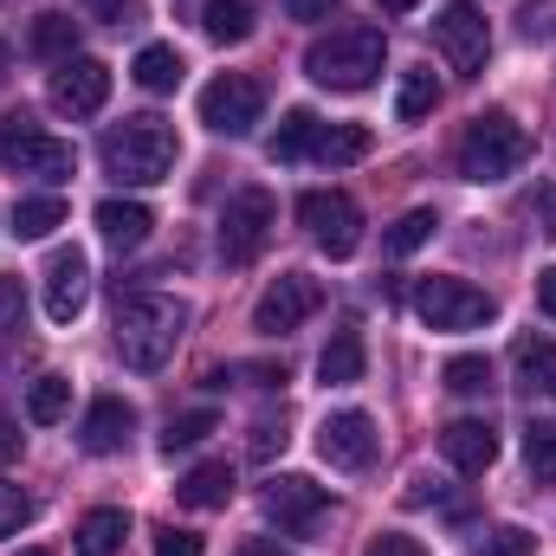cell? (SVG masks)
Listing matches in <instances>:
<instances>
[{"label":"cell","mask_w":556,"mask_h":556,"mask_svg":"<svg viewBox=\"0 0 556 556\" xmlns=\"http://www.w3.org/2000/svg\"><path fill=\"white\" fill-rule=\"evenodd\" d=\"M117 356L142 369V376H155L168 356H175V343H181V330H188V304L181 298H162V291H130V298H117Z\"/></svg>","instance_id":"6da1fadb"},{"label":"cell","mask_w":556,"mask_h":556,"mask_svg":"<svg viewBox=\"0 0 556 556\" xmlns=\"http://www.w3.org/2000/svg\"><path fill=\"white\" fill-rule=\"evenodd\" d=\"M175 155H181L175 124H168V117H155V111L111 124L104 142H98L104 175H111V181H124V188H149V181H162V175L175 168Z\"/></svg>","instance_id":"7a4b0ae2"},{"label":"cell","mask_w":556,"mask_h":556,"mask_svg":"<svg viewBox=\"0 0 556 556\" xmlns=\"http://www.w3.org/2000/svg\"><path fill=\"white\" fill-rule=\"evenodd\" d=\"M382 26H363V20H350V26H330L324 39H311V52H304V72L324 85V91H369L376 78H382Z\"/></svg>","instance_id":"3957f363"},{"label":"cell","mask_w":556,"mask_h":556,"mask_svg":"<svg viewBox=\"0 0 556 556\" xmlns=\"http://www.w3.org/2000/svg\"><path fill=\"white\" fill-rule=\"evenodd\" d=\"M525 155H531L525 124H518L511 111H485V117H472L466 137H459V175H466V181H505V175L525 168Z\"/></svg>","instance_id":"277c9868"},{"label":"cell","mask_w":556,"mask_h":556,"mask_svg":"<svg viewBox=\"0 0 556 556\" xmlns=\"http://www.w3.org/2000/svg\"><path fill=\"white\" fill-rule=\"evenodd\" d=\"M0 168L39 175V181H65V175L78 168V149L65 137H46L26 111H7V117H0Z\"/></svg>","instance_id":"5b68a950"},{"label":"cell","mask_w":556,"mask_h":556,"mask_svg":"<svg viewBox=\"0 0 556 556\" xmlns=\"http://www.w3.org/2000/svg\"><path fill=\"white\" fill-rule=\"evenodd\" d=\"M415 317L427 330H479V324H492L498 317V304H492V291H479V285H466V278H420L415 285Z\"/></svg>","instance_id":"8992f818"},{"label":"cell","mask_w":556,"mask_h":556,"mask_svg":"<svg viewBox=\"0 0 556 556\" xmlns=\"http://www.w3.org/2000/svg\"><path fill=\"white\" fill-rule=\"evenodd\" d=\"M273 227H278L273 188H240V194H227V207H220V260H227V266H253V260L266 253Z\"/></svg>","instance_id":"52a82bcc"},{"label":"cell","mask_w":556,"mask_h":556,"mask_svg":"<svg viewBox=\"0 0 556 556\" xmlns=\"http://www.w3.org/2000/svg\"><path fill=\"white\" fill-rule=\"evenodd\" d=\"M433 46H440V59H446L459 78H479L485 59H492V26H485V13H479L472 0H446L440 20H433Z\"/></svg>","instance_id":"ba28073f"},{"label":"cell","mask_w":556,"mask_h":556,"mask_svg":"<svg viewBox=\"0 0 556 556\" xmlns=\"http://www.w3.org/2000/svg\"><path fill=\"white\" fill-rule=\"evenodd\" d=\"M298 220L311 227V240L330 253V260H350L363 247V207L343 194V188H311L298 201Z\"/></svg>","instance_id":"9c48e42d"},{"label":"cell","mask_w":556,"mask_h":556,"mask_svg":"<svg viewBox=\"0 0 556 556\" xmlns=\"http://www.w3.org/2000/svg\"><path fill=\"white\" fill-rule=\"evenodd\" d=\"M260 505H266V518H273L278 531H291V538H317L324 518H330V492H324L317 479H304V472H278V479H266Z\"/></svg>","instance_id":"30bf717a"},{"label":"cell","mask_w":556,"mask_h":556,"mask_svg":"<svg viewBox=\"0 0 556 556\" xmlns=\"http://www.w3.org/2000/svg\"><path fill=\"white\" fill-rule=\"evenodd\" d=\"M260 111H266V91L247 72H220L214 85H201V124L214 137H247L260 124Z\"/></svg>","instance_id":"8fae6325"},{"label":"cell","mask_w":556,"mask_h":556,"mask_svg":"<svg viewBox=\"0 0 556 556\" xmlns=\"http://www.w3.org/2000/svg\"><path fill=\"white\" fill-rule=\"evenodd\" d=\"M324 304V285L304 273H285L273 278L266 291H260V304H253V330H266V337H285V330H298L311 311Z\"/></svg>","instance_id":"7c38bea8"},{"label":"cell","mask_w":556,"mask_h":556,"mask_svg":"<svg viewBox=\"0 0 556 556\" xmlns=\"http://www.w3.org/2000/svg\"><path fill=\"white\" fill-rule=\"evenodd\" d=\"M317 453L337 466V472H363L376 459V420L363 408H343V415H324L317 427Z\"/></svg>","instance_id":"4fadbf2b"},{"label":"cell","mask_w":556,"mask_h":556,"mask_svg":"<svg viewBox=\"0 0 556 556\" xmlns=\"http://www.w3.org/2000/svg\"><path fill=\"white\" fill-rule=\"evenodd\" d=\"M104 98H111V65L104 59H65L52 72V104L65 117H98Z\"/></svg>","instance_id":"5bb4252c"},{"label":"cell","mask_w":556,"mask_h":556,"mask_svg":"<svg viewBox=\"0 0 556 556\" xmlns=\"http://www.w3.org/2000/svg\"><path fill=\"white\" fill-rule=\"evenodd\" d=\"M85 298H91V260L78 247H59L46 260V317L52 324H72L85 311Z\"/></svg>","instance_id":"9a60e30c"},{"label":"cell","mask_w":556,"mask_h":556,"mask_svg":"<svg viewBox=\"0 0 556 556\" xmlns=\"http://www.w3.org/2000/svg\"><path fill=\"white\" fill-rule=\"evenodd\" d=\"M440 453H446V466H459L466 479H479V472L498 459V433H492V420L459 415V420L440 427Z\"/></svg>","instance_id":"2e32d148"},{"label":"cell","mask_w":556,"mask_h":556,"mask_svg":"<svg viewBox=\"0 0 556 556\" xmlns=\"http://www.w3.org/2000/svg\"><path fill=\"white\" fill-rule=\"evenodd\" d=\"M130 427H137V408L124 395H98L85 427H78V440H85V453H117L130 440Z\"/></svg>","instance_id":"e0dca14e"},{"label":"cell","mask_w":556,"mask_h":556,"mask_svg":"<svg viewBox=\"0 0 556 556\" xmlns=\"http://www.w3.org/2000/svg\"><path fill=\"white\" fill-rule=\"evenodd\" d=\"M363 369H369V350H363V330H356V324H343V330H330V343H324V356H317V376H324L330 389H350V382H363Z\"/></svg>","instance_id":"ac0fdd59"},{"label":"cell","mask_w":556,"mask_h":556,"mask_svg":"<svg viewBox=\"0 0 556 556\" xmlns=\"http://www.w3.org/2000/svg\"><path fill=\"white\" fill-rule=\"evenodd\" d=\"M149 227H155V214H149L142 201H124V194L98 201V233H104L117 253H137L142 240H149Z\"/></svg>","instance_id":"d6986e66"},{"label":"cell","mask_w":556,"mask_h":556,"mask_svg":"<svg viewBox=\"0 0 556 556\" xmlns=\"http://www.w3.org/2000/svg\"><path fill=\"white\" fill-rule=\"evenodd\" d=\"M175 498H181L188 511H220V505L233 498V466H227V459H207V466H194V472L175 485Z\"/></svg>","instance_id":"ffe728a7"},{"label":"cell","mask_w":556,"mask_h":556,"mask_svg":"<svg viewBox=\"0 0 556 556\" xmlns=\"http://www.w3.org/2000/svg\"><path fill=\"white\" fill-rule=\"evenodd\" d=\"M124 538H130V511H117V505H98V511H85L78 518V556H117L124 551Z\"/></svg>","instance_id":"44dd1931"},{"label":"cell","mask_w":556,"mask_h":556,"mask_svg":"<svg viewBox=\"0 0 556 556\" xmlns=\"http://www.w3.org/2000/svg\"><path fill=\"white\" fill-rule=\"evenodd\" d=\"M511 369H518V389L556 395V343L551 337H518V343H511Z\"/></svg>","instance_id":"7402d4cb"},{"label":"cell","mask_w":556,"mask_h":556,"mask_svg":"<svg viewBox=\"0 0 556 556\" xmlns=\"http://www.w3.org/2000/svg\"><path fill=\"white\" fill-rule=\"evenodd\" d=\"M317 137H324V124H317V111H285V124L273 130V162H304V155H317Z\"/></svg>","instance_id":"603a6c76"},{"label":"cell","mask_w":556,"mask_h":556,"mask_svg":"<svg viewBox=\"0 0 556 556\" xmlns=\"http://www.w3.org/2000/svg\"><path fill=\"white\" fill-rule=\"evenodd\" d=\"M181 72H188V65H181V52H175V46H142L137 65H130V78H137L142 91H175V85H181Z\"/></svg>","instance_id":"cb8c5ba5"},{"label":"cell","mask_w":556,"mask_h":556,"mask_svg":"<svg viewBox=\"0 0 556 556\" xmlns=\"http://www.w3.org/2000/svg\"><path fill=\"white\" fill-rule=\"evenodd\" d=\"M33 52L39 59H59V65L78 59V20L72 13H39L33 20Z\"/></svg>","instance_id":"d4e9b609"},{"label":"cell","mask_w":556,"mask_h":556,"mask_svg":"<svg viewBox=\"0 0 556 556\" xmlns=\"http://www.w3.org/2000/svg\"><path fill=\"white\" fill-rule=\"evenodd\" d=\"M52 227H65V201H59V194H26V201H13V233H20V240H46Z\"/></svg>","instance_id":"484cf974"},{"label":"cell","mask_w":556,"mask_h":556,"mask_svg":"<svg viewBox=\"0 0 556 556\" xmlns=\"http://www.w3.org/2000/svg\"><path fill=\"white\" fill-rule=\"evenodd\" d=\"M201 26H207V39H220V46H240V39H253V7H247V0H207Z\"/></svg>","instance_id":"4316f807"},{"label":"cell","mask_w":556,"mask_h":556,"mask_svg":"<svg viewBox=\"0 0 556 556\" xmlns=\"http://www.w3.org/2000/svg\"><path fill=\"white\" fill-rule=\"evenodd\" d=\"M65 408H72V382H65V376H39V382L26 389V420L52 427V420H65Z\"/></svg>","instance_id":"83f0119b"},{"label":"cell","mask_w":556,"mask_h":556,"mask_svg":"<svg viewBox=\"0 0 556 556\" xmlns=\"http://www.w3.org/2000/svg\"><path fill=\"white\" fill-rule=\"evenodd\" d=\"M363 155H369V130H363V124H330V130L317 137V162H330V168L363 162Z\"/></svg>","instance_id":"f1b7e54d"},{"label":"cell","mask_w":556,"mask_h":556,"mask_svg":"<svg viewBox=\"0 0 556 556\" xmlns=\"http://www.w3.org/2000/svg\"><path fill=\"white\" fill-rule=\"evenodd\" d=\"M433 104H440V85H433V72H427V65L402 72V98H395V117H402V124H420Z\"/></svg>","instance_id":"f546056e"},{"label":"cell","mask_w":556,"mask_h":556,"mask_svg":"<svg viewBox=\"0 0 556 556\" xmlns=\"http://www.w3.org/2000/svg\"><path fill=\"white\" fill-rule=\"evenodd\" d=\"M525 466L538 485H556V420H531L525 427Z\"/></svg>","instance_id":"4dcf8cb0"},{"label":"cell","mask_w":556,"mask_h":556,"mask_svg":"<svg viewBox=\"0 0 556 556\" xmlns=\"http://www.w3.org/2000/svg\"><path fill=\"white\" fill-rule=\"evenodd\" d=\"M433 227H440V220H433V207H415V214H402V220H395V227L382 233V253L408 260L415 247H427V240H433Z\"/></svg>","instance_id":"1f68e13d"},{"label":"cell","mask_w":556,"mask_h":556,"mask_svg":"<svg viewBox=\"0 0 556 556\" xmlns=\"http://www.w3.org/2000/svg\"><path fill=\"white\" fill-rule=\"evenodd\" d=\"M214 427H220V420L207 415V408H194V415H175L168 427H162V453L175 459V453H188V446H201V440H207Z\"/></svg>","instance_id":"d6a6232c"},{"label":"cell","mask_w":556,"mask_h":556,"mask_svg":"<svg viewBox=\"0 0 556 556\" xmlns=\"http://www.w3.org/2000/svg\"><path fill=\"white\" fill-rule=\"evenodd\" d=\"M446 389L453 395H485L492 389V363L485 356H453L446 363Z\"/></svg>","instance_id":"836d02e7"},{"label":"cell","mask_w":556,"mask_h":556,"mask_svg":"<svg viewBox=\"0 0 556 556\" xmlns=\"http://www.w3.org/2000/svg\"><path fill=\"white\" fill-rule=\"evenodd\" d=\"M26 330V285L20 278H0V337Z\"/></svg>","instance_id":"e575fe53"},{"label":"cell","mask_w":556,"mask_h":556,"mask_svg":"<svg viewBox=\"0 0 556 556\" xmlns=\"http://www.w3.org/2000/svg\"><path fill=\"white\" fill-rule=\"evenodd\" d=\"M20 525H33V498H26L20 485H7V479H0V538H13Z\"/></svg>","instance_id":"d590c367"},{"label":"cell","mask_w":556,"mask_h":556,"mask_svg":"<svg viewBox=\"0 0 556 556\" xmlns=\"http://www.w3.org/2000/svg\"><path fill=\"white\" fill-rule=\"evenodd\" d=\"M479 556H538V538L518 531V525H505V531H492V538L479 544Z\"/></svg>","instance_id":"8d00e7d4"},{"label":"cell","mask_w":556,"mask_h":556,"mask_svg":"<svg viewBox=\"0 0 556 556\" xmlns=\"http://www.w3.org/2000/svg\"><path fill=\"white\" fill-rule=\"evenodd\" d=\"M155 556H201V538H194V531L162 525V531H155Z\"/></svg>","instance_id":"74e56055"},{"label":"cell","mask_w":556,"mask_h":556,"mask_svg":"<svg viewBox=\"0 0 556 556\" xmlns=\"http://www.w3.org/2000/svg\"><path fill=\"white\" fill-rule=\"evenodd\" d=\"M363 556H427V544H420V538H402V531H382Z\"/></svg>","instance_id":"f35d334b"},{"label":"cell","mask_w":556,"mask_h":556,"mask_svg":"<svg viewBox=\"0 0 556 556\" xmlns=\"http://www.w3.org/2000/svg\"><path fill=\"white\" fill-rule=\"evenodd\" d=\"M285 13H291V20H330L337 0H285Z\"/></svg>","instance_id":"ab89813d"},{"label":"cell","mask_w":556,"mask_h":556,"mask_svg":"<svg viewBox=\"0 0 556 556\" xmlns=\"http://www.w3.org/2000/svg\"><path fill=\"white\" fill-rule=\"evenodd\" d=\"M240 376H253L260 389H278V382H285V363H247Z\"/></svg>","instance_id":"60d3db41"},{"label":"cell","mask_w":556,"mask_h":556,"mask_svg":"<svg viewBox=\"0 0 556 556\" xmlns=\"http://www.w3.org/2000/svg\"><path fill=\"white\" fill-rule=\"evenodd\" d=\"M538 311L556 317V266H551V273H538Z\"/></svg>","instance_id":"b9f144b4"},{"label":"cell","mask_w":556,"mask_h":556,"mask_svg":"<svg viewBox=\"0 0 556 556\" xmlns=\"http://www.w3.org/2000/svg\"><path fill=\"white\" fill-rule=\"evenodd\" d=\"M531 207L544 214V233H556V188H538V194H531Z\"/></svg>","instance_id":"7bdbcfd3"},{"label":"cell","mask_w":556,"mask_h":556,"mask_svg":"<svg viewBox=\"0 0 556 556\" xmlns=\"http://www.w3.org/2000/svg\"><path fill=\"white\" fill-rule=\"evenodd\" d=\"M240 556H291V551H278L273 538H247V544H240Z\"/></svg>","instance_id":"ee69618b"},{"label":"cell","mask_w":556,"mask_h":556,"mask_svg":"<svg viewBox=\"0 0 556 556\" xmlns=\"http://www.w3.org/2000/svg\"><path fill=\"white\" fill-rule=\"evenodd\" d=\"M20 453V433H13V420H0V459H13Z\"/></svg>","instance_id":"f6af8a7d"},{"label":"cell","mask_w":556,"mask_h":556,"mask_svg":"<svg viewBox=\"0 0 556 556\" xmlns=\"http://www.w3.org/2000/svg\"><path fill=\"white\" fill-rule=\"evenodd\" d=\"M382 13H408V7H420V0H376Z\"/></svg>","instance_id":"bcb514c9"},{"label":"cell","mask_w":556,"mask_h":556,"mask_svg":"<svg viewBox=\"0 0 556 556\" xmlns=\"http://www.w3.org/2000/svg\"><path fill=\"white\" fill-rule=\"evenodd\" d=\"M7 72H13V52H7V39H0V85H7Z\"/></svg>","instance_id":"7dc6e473"},{"label":"cell","mask_w":556,"mask_h":556,"mask_svg":"<svg viewBox=\"0 0 556 556\" xmlns=\"http://www.w3.org/2000/svg\"><path fill=\"white\" fill-rule=\"evenodd\" d=\"M20 556H52V551H20Z\"/></svg>","instance_id":"c3c4849f"},{"label":"cell","mask_w":556,"mask_h":556,"mask_svg":"<svg viewBox=\"0 0 556 556\" xmlns=\"http://www.w3.org/2000/svg\"><path fill=\"white\" fill-rule=\"evenodd\" d=\"M91 7H98V13H104V7H111V0H91Z\"/></svg>","instance_id":"681fc988"}]
</instances>
